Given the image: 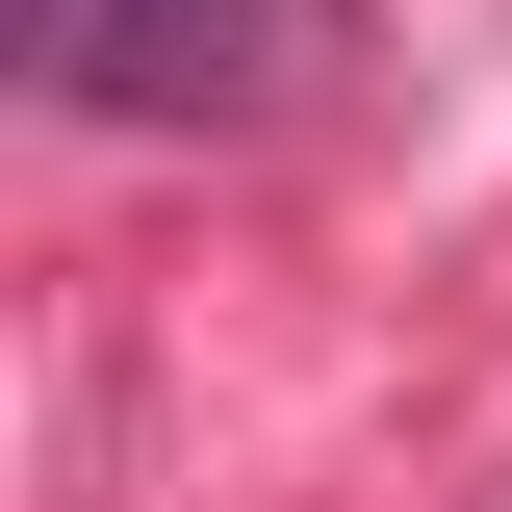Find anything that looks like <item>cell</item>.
Instances as JSON below:
<instances>
[{
	"mask_svg": "<svg viewBox=\"0 0 512 512\" xmlns=\"http://www.w3.org/2000/svg\"><path fill=\"white\" fill-rule=\"evenodd\" d=\"M384 52V0H0V77L52 128L128 154H256V128H333Z\"/></svg>",
	"mask_w": 512,
	"mask_h": 512,
	"instance_id": "cell-1",
	"label": "cell"
}]
</instances>
